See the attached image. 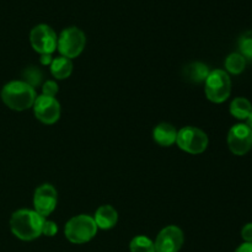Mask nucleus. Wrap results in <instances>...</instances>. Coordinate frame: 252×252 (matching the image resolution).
Masks as SVG:
<instances>
[{"label": "nucleus", "mask_w": 252, "mask_h": 252, "mask_svg": "<svg viewBox=\"0 0 252 252\" xmlns=\"http://www.w3.org/2000/svg\"><path fill=\"white\" fill-rule=\"evenodd\" d=\"M86 44V37L78 27H68L63 30L58 37L57 48L62 57L73 59L80 56Z\"/></svg>", "instance_id": "nucleus-5"}, {"label": "nucleus", "mask_w": 252, "mask_h": 252, "mask_svg": "<svg viewBox=\"0 0 252 252\" xmlns=\"http://www.w3.org/2000/svg\"><path fill=\"white\" fill-rule=\"evenodd\" d=\"M130 252H155V245L147 236H135L129 245Z\"/></svg>", "instance_id": "nucleus-18"}, {"label": "nucleus", "mask_w": 252, "mask_h": 252, "mask_svg": "<svg viewBox=\"0 0 252 252\" xmlns=\"http://www.w3.org/2000/svg\"><path fill=\"white\" fill-rule=\"evenodd\" d=\"M30 42H31L32 48L38 52L39 54L51 56L57 49L58 37L52 27H49L48 25L41 24L32 29L31 33H30Z\"/></svg>", "instance_id": "nucleus-7"}, {"label": "nucleus", "mask_w": 252, "mask_h": 252, "mask_svg": "<svg viewBox=\"0 0 252 252\" xmlns=\"http://www.w3.org/2000/svg\"><path fill=\"white\" fill-rule=\"evenodd\" d=\"M241 236L245 240V243H252V223L246 224L241 230Z\"/></svg>", "instance_id": "nucleus-23"}, {"label": "nucleus", "mask_w": 252, "mask_h": 252, "mask_svg": "<svg viewBox=\"0 0 252 252\" xmlns=\"http://www.w3.org/2000/svg\"><path fill=\"white\" fill-rule=\"evenodd\" d=\"M22 78H24L22 81H25V83L29 84L30 86H32L34 89L36 86H38L41 84L43 75H42V71L38 68H36V66H29L22 73Z\"/></svg>", "instance_id": "nucleus-19"}, {"label": "nucleus", "mask_w": 252, "mask_h": 252, "mask_svg": "<svg viewBox=\"0 0 252 252\" xmlns=\"http://www.w3.org/2000/svg\"><path fill=\"white\" fill-rule=\"evenodd\" d=\"M58 202V193L54 186L49 184L37 187L33 194V211L43 218L48 217L56 209Z\"/></svg>", "instance_id": "nucleus-10"}, {"label": "nucleus", "mask_w": 252, "mask_h": 252, "mask_svg": "<svg viewBox=\"0 0 252 252\" xmlns=\"http://www.w3.org/2000/svg\"><path fill=\"white\" fill-rule=\"evenodd\" d=\"M73 71V63L71 59L65 57H57L51 63V73L57 80H64L69 78Z\"/></svg>", "instance_id": "nucleus-15"}, {"label": "nucleus", "mask_w": 252, "mask_h": 252, "mask_svg": "<svg viewBox=\"0 0 252 252\" xmlns=\"http://www.w3.org/2000/svg\"><path fill=\"white\" fill-rule=\"evenodd\" d=\"M204 91L209 101L221 103L228 100L231 93V80L228 73L220 69L211 71L204 81Z\"/></svg>", "instance_id": "nucleus-4"}, {"label": "nucleus", "mask_w": 252, "mask_h": 252, "mask_svg": "<svg viewBox=\"0 0 252 252\" xmlns=\"http://www.w3.org/2000/svg\"><path fill=\"white\" fill-rule=\"evenodd\" d=\"M94 220H95L97 228L103 229V230H108V229L113 228L117 224L118 213L112 206L105 204V206H101L96 211Z\"/></svg>", "instance_id": "nucleus-12"}, {"label": "nucleus", "mask_w": 252, "mask_h": 252, "mask_svg": "<svg viewBox=\"0 0 252 252\" xmlns=\"http://www.w3.org/2000/svg\"><path fill=\"white\" fill-rule=\"evenodd\" d=\"M182 71H184L185 80L194 84L204 83L208 78L209 73H211V70H209L206 64L198 63V62H194V63L186 65Z\"/></svg>", "instance_id": "nucleus-14"}, {"label": "nucleus", "mask_w": 252, "mask_h": 252, "mask_svg": "<svg viewBox=\"0 0 252 252\" xmlns=\"http://www.w3.org/2000/svg\"><path fill=\"white\" fill-rule=\"evenodd\" d=\"M34 116L44 125H53L61 117V103L56 97L39 95L33 103Z\"/></svg>", "instance_id": "nucleus-9"}, {"label": "nucleus", "mask_w": 252, "mask_h": 252, "mask_svg": "<svg viewBox=\"0 0 252 252\" xmlns=\"http://www.w3.org/2000/svg\"><path fill=\"white\" fill-rule=\"evenodd\" d=\"M153 138L161 147H170L174 143H176L177 130L170 123L162 122L154 128V130H153Z\"/></svg>", "instance_id": "nucleus-13"}, {"label": "nucleus", "mask_w": 252, "mask_h": 252, "mask_svg": "<svg viewBox=\"0 0 252 252\" xmlns=\"http://www.w3.org/2000/svg\"><path fill=\"white\" fill-rule=\"evenodd\" d=\"M176 144L189 154H201L208 147V137L197 127H184L177 132Z\"/></svg>", "instance_id": "nucleus-6"}, {"label": "nucleus", "mask_w": 252, "mask_h": 252, "mask_svg": "<svg viewBox=\"0 0 252 252\" xmlns=\"http://www.w3.org/2000/svg\"><path fill=\"white\" fill-rule=\"evenodd\" d=\"M58 231V226L54 221L52 220H44L43 228H42V234L46 236H54Z\"/></svg>", "instance_id": "nucleus-22"}, {"label": "nucleus", "mask_w": 252, "mask_h": 252, "mask_svg": "<svg viewBox=\"0 0 252 252\" xmlns=\"http://www.w3.org/2000/svg\"><path fill=\"white\" fill-rule=\"evenodd\" d=\"M252 112V105L245 97H236L230 103V113L238 120H248Z\"/></svg>", "instance_id": "nucleus-16"}, {"label": "nucleus", "mask_w": 252, "mask_h": 252, "mask_svg": "<svg viewBox=\"0 0 252 252\" xmlns=\"http://www.w3.org/2000/svg\"><path fill=\"white\" fill-rule=\"evenodd\" d=\"M52 61H53V58H52V56H48V54H44V56L41 57V63L43 64V65H46V64H49V65H51Z\"/></svg>", "instance_id": "nucleus-25"}, {"label": "nucleus", "mask_w": 252, "mask_h": 252, "mask_svg": "<svg viewBox=\"0 0 252 252\" xmlns=\"http://www.w3.org/2000/svg\"><path fill=\"white\" fill-rule=\"evenodd\" d=\"M58 93V85H57L56 81L48 80L43 84V88H42V95L51 96V97H54Z\"/></svg>", "instance_id": "nucleus-21"}, {"label": "nucleus", "mask_w": 252, "mask_h": 252, "mask_svg": "<svg viewBox=\"0 0 252 252\" xmlns=\"http://www.w3.org/2000/svg\"><path fill=\"white\" fill-rule=\"evenodd\" d=\"M239 51L245 59L252 61V31H248L239 39Z\"/></svg>", "instance_id": "nucleus-20"}, {"label": "nucleus", "mask_w": 252, "mask_h": 252, "mask_svg": "<svg viewBox=\"0 0 252 252\" xmlns=\"http://www.w3.org/2000/svg\"><path fill=\"white\" fill-rule=\"evenodd\" d=\"M184 233L176 225L162 229L155 240V252H179L184 245Z\"/></svg>", "instance_id": "nucleus-11"}, {"label": "nucleus", "mask_w": 252, "mask_h": 252, "mask_svg": "<svg viewBox=\"0 0 252 252\" xmlns=\"http://www.w3.org/2000/svg\"><path fill=\"white\" fill-rule=\"evenodd\" d=\"M228 147L233 154L245 155L252 148V129L245 123L233 126L228 133Z\"/></svg>", "instance_id": "nucleus-8"}, {"label": "nucleus", "mask_w": 252, "mask_h": 252, "mask_svg": "<svg viewBox=\"0 0 252 252\" xmlns=\"http://www.w3.org/2000/svg\"><path fill=\"white\" fill-rule=\"evenodd\" d=\"M248 126L252 129V112H251V115L249 116V118H248Z\"/></svg>", "instance_id": "nucleus-26"}, {"label": "nucleus", "mask_w": 252, "mask_h": 252, "mask_svg": "<svg viewBox=\"0 0 252 252\" xmlns=\"http://www.w3.org/2000/svg\"><path fill=\"white\" fill-rule=\"evenodd\" d=\"M44 220L46 218L39 216L36 211L20 209L11 216L10 229L20 240L31 241L41 236Z\"/></svg>", "instance_id": "nucleus-1"}, {"label": "nucleus", "mask_w": 252, "mask_h": 252, "mask_svg": "<svg viewBox=\"0 0 252 252\" xmlns=\"http://www.w3.org/2000/svg\"><path fill=\"white\" fill-rule=\"evenodd\" d=\"M97 225L93 217L80 214L71 218L64 228L65 238L73 244H85L97 233Z\"/></svg>", "instance_id": "nucleus-3"}, {"label": "nucleus", "mask_w": 252, "mask_h": 252, "mask_svg": "<svg viewBox=\"0 0 252 252\" xmlns=\"http://www.w3.org/2000/svg\"><path fill=\"white\" fill-rule=\"evenodd\" d=\"M246 66V59L240 53H231L225 59V69L229 73L238 75L244 71Z\"/></svg>", "instance_id": "nucleus-17"}, {"label": "nucleus", "mask_w": 252, "mask_h": 252, "mask_svg": "<svg viewBox=\"0 0 252 252\" xmlns=\"http://www.w3.org/2000/svg\"><path fill=\"white\" fill-rule=\"evenodd\" d=\"M235 252H252V243H244L236 249Z\"/></svg>", "instance_id": "nucleus-24"}, {"label": "nucleus", "mask_w": 252, "mask_h": 252, "mask_svg": "<svg viewBox=\"0 0 252 252\" xmlns=\"http://www.w3.org/2000/svg\"><path fill=\"white\" fill-rule=\"evenodd\" d=\"M36 90L25 81H10L2 88L1 100L14 111H25L32 107L36 101Z\"/></svg>", "instance_id": "nucleus-2"}]
</instances>
